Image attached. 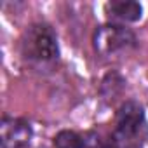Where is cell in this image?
Instances as JSON below:
<instances>
[{
	"mask_svg": "<svg viewBox=\"0 0 148 148\" xmlns=\"http://www.w3.org/2000/svg\"><path fill=\"white\" fill-rule=\"evenodd\" d=\"M23 54L35 63H51L58 59L59 47L54 32L45 25H33L23 38Z\"/></svg>",
	"mask_w": 148,
	"mask_h": 148,
	"instance_id": "obj_1",
	"label": "cell"
},
{
	"mask_svg": "<svg viewBox=\"0 0 148 148\" xmlns=\"http://www.w3.org/2000/svg\"><path fill=\"white\" fill-rule=\"evenodd\" d=\"M92 42H94V49L99 54L108 56V54H113V52L132 47L134 42H136V37L131 30H127L124 26L105 25V26H99L96 30Z\"/></svg>",
	"mask_w": 148,
	"mask_h": 148,
	"instance_id": "obj_2",
	"label": "cell"
},
{
	"mask_svg": "<svg viewBox=\"0 0 148 148\" xmlns=\"http://www.w3.org/2000/svg\"><path fill=\"white\" fill-rule=\"evenodd\" d=\"M143 124V108L136 101H127L117 113V141H131Z\"/></svg>",
	"mask_w": 148,
	"mask_h": 148,
	"instance_id": "obj_3",
	"label": "cell"
},
{
	"mask_svg": "<svg viewBox=\"0 0 148 148\" xmlns=\"http://www.w3.org/2000/svg\"><path fill=\"white\" fill-rule=\"evenodd\" d=\"M0 131H2V148H25L32 139V127L23 119L5 117Z\"/></svg>",
	"mask_w": 148,
	"mask_h": 148,
	"instance_id": "obj_4",
	"label": "cell"
},
{
	"mask_svg": "<svg viewBox=\"0 0 148 148\" xmlns=\"http://www.w3.org/2000/svg\"><path fill=\"white\" fill-rule=\"evenodd\" d=\"M106 12L112 19H119L124 23H134L141 19V5L132 0H117V2L106 4Z\"/></svg>",
	"mask_w": 148,
	"mask_h": 148,
	"instance_id": "obj_5",
	"label": "cell"
},
{
	"mask_svg": "<svg viewBox=\"0 0 148 148\" xmlns=\"http://www.w3.org/2000/svg\"><path fill=\"white\" fill-rule=\"evenodd\" d=\"M82 138L73 131H61L54 138V148H82Z\"/></svg>",
	"mask_w": 148,
	"mask_h": 148,
	"instance_id": "obj_6",
	"label": "cell"
}]
</instances>
